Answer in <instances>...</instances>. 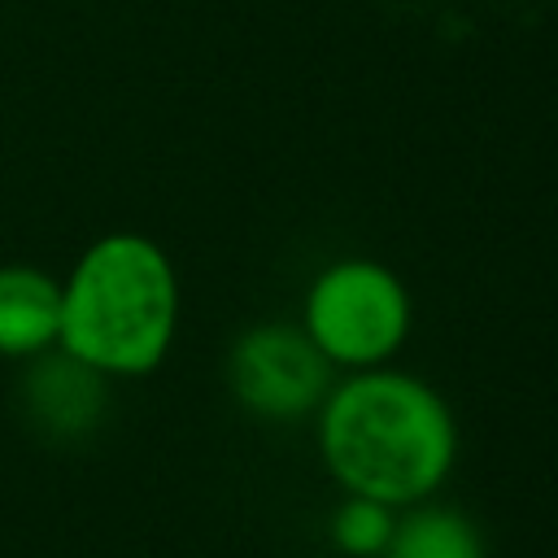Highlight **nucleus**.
Returning <instances> with one entry per match:
<instances>
[{
  "label": "nucleus",
  "mask_w": 558,
  "mask_h": 558,
  "mask_svg": "<svg viewBox=\"0 0 558 558\" xmlns=\"http://www.w3.org/2000/svg\"><path fill=\"white\" fill-rule=\"evenodd\" d=\"M314 445L340 493L392 510L440 493L458 462V418L418 375L397 366L344 371L314 410Z\"/></svg>",
  "instance_id": "obj_1"
},
{
  "label": "nucleus",
  "mask_w": 558,
  "mask_h": 558,
  "mask_svg": "<svg viewBox=\"0 0 558 558\" xmlns=\"http://www.w3.org/2000/svg\"><path fill=\"white\" fill-rule=\"evenodd\" d=\"M179 331V275L170 253L140 231L92 240L61 279L57 349L96 375H148Z\"/></svg>",
  "instance_id": "obj_2"
},
{
  "label": "nucleus",
  "mask_w": 558,
  "mask_h": 558,
  "mask_svg": "<svg viewBox=\"0 0 558 558\" xmlns=\"http://www.w3.org/2000/svg\"><path fill=\"white\" fill-rule=\"evenodd\" d=\"M296 323L331 371H366L401 353L414 327V301L392 266L336 257L310 279Z\"/></svg>",
  "instance_id": "obj_3"
},
{
  "label": "nucleus",
  "mask_w": 558,
  "mask_h": 558,
  "mask_svg": "<svg viewBox=\"0 0 558 558\" xmlns=\"http://www.w3.org/2000/svg\"><path fill=\"white\" fill-rule=\"evenodd\" d=\"M336 371L310 344L301 323H257L235 336L227 353V388L231 397L270 423H296L318 410Z\"/></svg>",
  "instance_id": "obj_4"
},
{
  "label": "nucleus",
  "mask_w": 558,
  "mask_h": 558,
  "mask_svg": "<svg viewBox=\"0 0 558 558\" xmlns=\"http://www.w3.org/2000/svg\"><path fill=\"white\" fill-rule=\"evenodd\" d=\"M61 336V279L31 262L0 266V357H44Z\"/></svg>",
  "instance_id": "obj_5"
},
{
  "label": "nucleus",
  "mask_w": 558,
  "mask_h": 558,
  "mask_svg": "<svg viewBox=\"0 0 558 558\" xmlns=\"http://www.w3.org/2000/svg\"><path fill=\"white\" fill-rule=\"evenodd\" d=\"M379 558H488V545L462 510L427 497L397 510L392 536Z\"/></svg>",
  "instance_id": "obj_6"
},
{
  "label": "nucleus",
  "mask_w": 558,
  "mask_h": 558,
  "mask_svg": "<svg viewBox=\"0 0 558 558\" xmlns=\"http://www.w3.org/2000/svg\"><path fill=\"white\" fill-rule=\"evenodd\" d=\"M392 523H397L392 506H384L375 497L344 493V501L327 519V541L344 558H379L388 536H392Z\"/></svg>",
  "instance_id": "obj_7"
}]
</instances>
